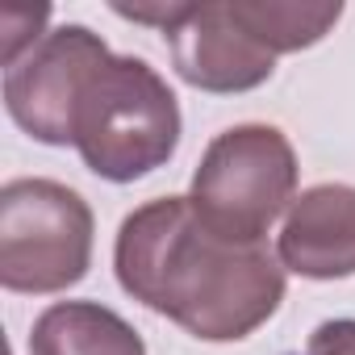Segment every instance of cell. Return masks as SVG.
Wrapping results in <instances>:
<instances>
[{"label":"cell","instance_id":"obj_3","mask_svg":"<svg viewBox=\"0 0 355 355\" xmlns=\"http://www.w3.org/2000/svg\"><path fill=\"white\" fill-rule=\"evenodd\" d=\"M197 218L226 243H263L272 222L297 201V150L276 125L222 130L197 171L189 193Z\"/></svg>","mask_w":355,"mask_h":355},{"label":"cell","instance_id":"obj_10","mask_svg":"<svg viewBox=\"0 0 355 355\" xmlns=\"http://www.w3.org/2000/svg\"><path fill=\"white\" fill-rule=\"evenodd\" d=\"M293 355H355V318H330L322 322L309 343Z\"/></svg>","mask_w":355,"mask_h":355},{"label":"cell","instance_id":"obj_8","mask_svg":"<svg viewBox=\"0 0 355 355\" xmlns=\"http://www.w3.org/2000/svg\"><path fill=\"white\" fill-rule=\"evenodd\" d=\"M30 355H146V343L109 305L55 301L34 318Z\"/></svg>","mask_w":355,"mask_h":355},{"label":"cell","instance_id":"obj_5","mask_svg":"<svg viewBox=\"0 0 355 355\" xmlns=\"http://www.w3.org/2000/svg\"><path fill=\"white\" fill-rule=\"evenodd\" d=\"M101 34L88 26H59L34 42L17 63L5 67V109L9 117L46 146H71L76 105L92 71L109 59Z\"/></svg>","mask_w":355,"mask_h":355},{"label":"cell","instance_id":"obj_7","mask_svg":"<svg viewBox=\"0 0 355 355\" xmlns=\"http://www.w3.org/2000/svg\"><path fill=\"white\" fill-rule=\"evenodd\" d=\"M276 255L288 272L305 280L355 276V189L351 184L305 189L284 214Z\"/></svg>","mask_w":355,"mask_h":355},{"label":"cell","instance_id":"obj_9","mask_svg":"<svg viewBox=\"0 0 355 355\" xmlns=\"http://www.w3.org/2000/svg\"><path fill=\"white\" fill-rule=\"evenodd\" d=\"M247 34L272 55H293L318 46L343 17V5H284V0H230Z\"/></svg>","mask_w":355,"mask_h":355},{"label":"cell","instance_id":"obj_6","mask_svg":"<svg viewBox=\"0 0 355 355\" xmlns=\"http://www.w3.org/2000/svg\"><path fill=\"white\" fill-rule=\"evenodd\" d=\"M163 38L175 76L201 92H251L276 71V55L247 34L230 0L175 5V17L167 21Z\"/></svg>","mask_w":355,"mask_h":355},{"label":"cell","instance_id":"obj_1","mask_svg":"<svg viewBox=\"0 0 355 355\" xmlns=\"http://www.w3.org/2000/svg\"><path fill=\"white\" fill-rule=\"evenodd\" d=\"M117 284L193 338L239 343L284 301V263L263 243H226L189 197H159L134 209L113 247Z\"/></svg>","mask_w":355,"mask_h":355},{"label":"cell","instance_id":"obj_2","mask_svg":"<svg viewBox=\"0 0 355 355\" xmlns=\"http://www.w3.org/2000/svg\"><path fill=\"white\" fill-rule=\"evenodd\" d=\"M180 142V105L167 80L134 55H109L76 105L71 146L101 180L130 184L163 167Z\"/></svg>","mask_w":355,"mask_h":355},{"label":"cell","instance_id":"obj_4","mask_svg":"<svg viewBox=\"0 0 355 355\" xmlns=\"http://www.w3.org/2000/svg\"><path fill=\"white\" fill-rule=\"evenodd\" d=\"M92 209L88 201L42 175H21L0 189V284L9 293H63L88 276Z\"/></svg>","mask_w":355,"mask_h":355}]
</instances>
